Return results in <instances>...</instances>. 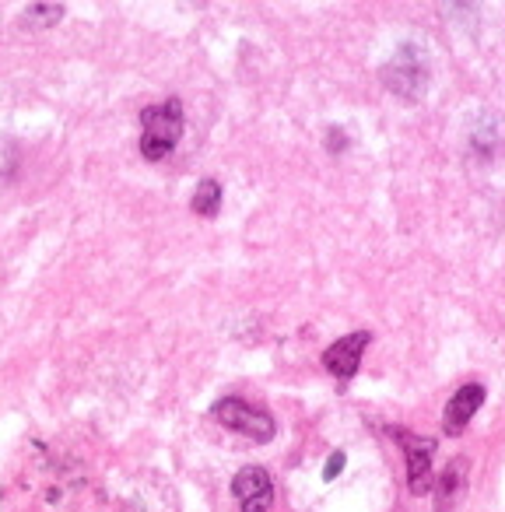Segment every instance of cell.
<instances>
[{
	"instance_id": "cell-6",
	"label": "cell",
	"mask_w": 505,
	"mask_h": 512,
	"mask_svg": "<svg viewBox=\"0 0 505 512\" xmlns=\"http://www.w3.org/2000/svg\"><path fill=\"white\" fill-rule=\"evenodd\" d=\"M369 341H372V337L365 334V330L334 341L327 351H323V369H327L330 376H337V379H355V372H358V365H362V355H365V348H369Z\"/></svg>"
},
{
	"instance_id": "cell-9",
	"label": "cell",
	"mask_w": 505,
	"mask_h": 512,
	"mask_svg": "<svg viewBox=\"0 0 505 512\" xmlns=\"http://www.w3.org/2000/svg\"><path fill=\"white\" fill-rule=\"evenodd\" d=\"M190 207L197 214H204V218H214V214H218V207H221V183H218V179H204V183L193 190Z\"/></svg>"
},
{
	"instance_id": "cell-1",
	"label": "cell",
	"mask_w": 505,
	"mask_h": 512,
	"mask_svg": "<svg viewBox=\"0 0 505 512\" xmlns=\"http://www.w3.org/2000/svg\"><path fill=\"white\" fill-rule=\"evenodd\" d=\"M183 102L169 99L158 102V106L141 109V155L148 162H162V158L172 155V148L183 137Z\"/></svg>"
},
{
	"instance_id": "cell-3",
	"label": "cell",
	"mask_w": 505,
	"mask_h": 512,
	"mask_svg": "<svg viewBox=\"0 0 505 512\" xmlns=\"http://www.w3.org/2000/svg\"><path fill=\"white\" fill-rule=\"evenodd\" d=\"M383 81L393 95H400V99H418V95H425V88H428L425 53L411 43L400 46L397 57L383 67Z\"/></svg>"
},
{
	"instance_id": "cell-12",
	"label": "cell",
	"mask_w": 505,
	"mask_h": 512,
	"mask_svg": "<svg viewBox=\"0 0 505 512\" xmlns=\"http://www.w3.org/2000/svg\"><path fill=\"white\" fill-rule=\"evenodd\" d=\"M344 463H348V456H344V453H330L327 467H323V481H334V477L344 470Z\"/></svg>"
},
{
	"instance_id": "cell-7",
	"label": "cell",
	"mask_w": 505,
	"mask_h": 512,
	"mask_svg": "<svg viewBox=\"0 0 505 512\" xmlns=\"http://www.w3.org/2000/svg\"><path fill=\"white\" fill-rule=\"evenodd\" d=\"M481 404H484V386L481 383H463L460 390L449 397L446 414H442V428H446L449 435H460L463 428H467V421L481 411Z\"/></svg>"
},
{
	"instance_id": "cell-5",
	"label": "cell",
	"mask_w": 505,
	"mask_h": 512,
	"mask_svg": "<svg viewBox=\"0 0 505 512\" xmlns=\"http://www.w3.org/2000/svg\"><path fill=\"white\" fill-rule=\"evenodd\" d=\"M232 495L242 512H267L274 502V481L264 467H242L232 477Z\"/></svg>"
},
{
	"instance_id": "cell-4",
	"label": "cell",
	"mask_w": 505,
	"mask_h": 512,
	"mask_svg": "<svg viewBox=\"0 0 505 512\" xmlns=\"http://www.w3.org/2000/svg\"><path fill=\"white\" fill-rule=\"evenodd\" d=\"M386 432H390V439L400 442V449H404V456H407V484H411V491L414 495H428V491H432L435 439H428V435H414L400 425H390Z\"/></svg>"
},
{
	"instance_id": "cell-8",
	"label": "cell",
	"mask_w": 505,
	"mask_h": 512,
	"mask_svg": "<svg viewBox=\"0 0 505 512\" xmlns=\"http://www.w3.org/2000/svg\"><path fill=\"white\" fill-rule=\"evenodd\" d=\"M463 491H467V460H453L446 467V474L439 477V488H435V509L439 512H453L460 505Z\"/></svg>"
},
{
	"instance_id": "cell-10",
	"label": "cell",
	"mask_w": 505,
	"mask_h": 512,
	"mask_svg": "<svg viewBox=\"0 0 505 512\" xmlns=\"http://www.w3.org/2000/svg\"><path fill=\"white\" fill-rule=\"evenodd\" d=\"M64 18V8L60 4H32L29 11H25V22H36V25H53Z\"/></svg>"
},
{
	"instance_id": "cell-11",
	"label": "cell",
	"mask_w": 505,
	"mask_h": 512,
	"mask_svg": "<svg viewBox=\"0 0 505 512\" xmlns=\"http://www.w3.org/2000/svg\"><path fill=\"white\" fill-rule=\"evenodd\" d=\"M18 169V148L11 141H0V179L15 176Z\"/></svg>"
},
{
	"instance_id": "cell-2",
	"label": "cell",
	"mask_w": 505,
	"mask_h": 512,
	"mask_svg": "<svg viewBox=\"0 0 505 512\" xmlns=\"http://www.w3.org/2000/svg\"><path fill=\"white\" fill-rule=\"evenodd\" d=\"M211 414L221 421L225 428H232V432L246 435V439L253 442H271L274 432H278V425H274V418L264 411V407H253L246 404L242 397H225L218 400V404L211 407Z\"/></svg>"
}]
</instances>
